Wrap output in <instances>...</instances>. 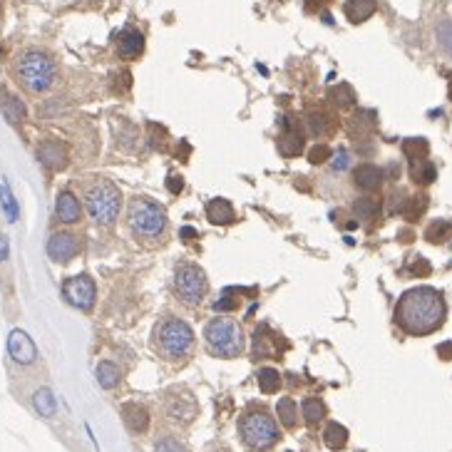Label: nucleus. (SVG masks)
Here are the masks:
<instances>
[{"mask_svg": "<svg viewBox=\"0 0 452 452\" xmlns=\"http://www.w3.org/2000/svg\"><path fill=\"white\" fill-rule=\"evenodd\" d=\"M301 415H304L306 425H318L326 418V403L321 398H306L301 403Z\"/></svg>", "mask_w": 452, "mask_h": 452, "instance_id": "cd10ccee", "label": "nucleus"}, {"mask_svg": "<svg viewBox=\"0 0 452 452\" xmlns=\"http://www.w3.org/2000/svg\"><path fill=\"white\" fill-rule=\"evenodd\" d=\"M155 452H189V450L181 445L177 438H169V435H164V438H159L155 442Z\"/></svg>", "mask_w": 452, "mask_h": 452, "instance_id": "58836bf2", "label": "nucleus"}, {"mask_svg": "<svg viewBox=\"0 0 452 452\" xmlns=\"http://www.w3.org/2000/svg\"><path fill=\"white\" fill-rule=\"evenodd\" d=\"M0 112L5 115L8 122H13V124H20L27 115L25 104L20 102L15 95H8V92L5 95H0Z\"/></svg>", "mask_w": 452, "mask_h": 452, "instance_id": "b1692460", "label": "nucleus"}, {"mask_svg": "<svg viewBox=\"0 0 452 452\" xmlns=\"http://www.w3.org/2000/svg\"><path fill=\"white\" fill-rule=\"evenodd\" d=\"M286 348H289V343L278 336L276 330L269 328V326H258L253 330V341H251L253 358H281V353Z\"/></svg>", "mask_w": 452, "mask_h": 452, "instance_id": "9b49d317", "label": "nucleus"}, {"mask_svg": "<svg viewBox=\"0 0 452 452\" xmlns=\"http://www.w3.org/2000/svg\"><path fill=\"white\" fill-rule=\"evenodd\" d=\"M425 207H427V196L425 194H418V196H413V199L405 201L403 216H405L407 221H418L420 216H422V212H425Z\"/></svg>", "mask_w": 452, "mask_h": 452, "instance_id": "e433bc0d", "label": "nucleus"}, {"mask_svg": "<svg viewBox=\"0 0 452 452\" xmlns=\"http://www.w3.org/2000/svg\"><path fill=\"white\" fill-rule=\"evenodd\" d=\"M276 413H278V420H281V425L284 427H296L298 422V413H296V403L291 400V398H281L276 405Z\"/></svg>", "mask_w": 452, "mask_h": 452, "instance_id": "72a5a7b5", "label": "nucleus"}, {"mask_svg": "<svg viewBox=\"0 0 452 452\" xmlns=\"http://www.w3.org/2000/svg\"><path fill=\"white\" fill-rule=\"evenodd\" d=\"M403 152L407 155V159H425L427 152H430V144H427V139H422V137H407L405 142H403Z\"/></svg>", "mask_w": 452, "mask_h": 452, "instance_id": "473e14b6", "label": "nucleus"}, {"mask_svg": "<svg viewBox=\"0 0 452 452\" xmlns=\"http://www.w3.org/2000/svg\"><path fill=\"white\" fill-rule=\"evenodd\" d=\"M445 296L433 286H415L405 291L395 306V323L410 336H430L445 323Z\"/></svg>", "mask_w": 452, "mask_h": 452, "instance_id": "f257e3e1", "label": "nucleus"}, {"mask_svg": "<svg viewBox=\"0 0 452 452\" xmlns=\"http://www.w3.org/2000/svg\"><path fill=\"white\" fill-rule=\"evenodd\" d=\"M80 239L75 236V234L70 231H55L47 239V256L55 261V264H67V261H72V258L80 253Z\"/></svg>", "mask_w": 452, "mask_h": 452, "instance_id": "f8f14e48", "label": "nucleus"}, {"mask_svg": "<svg viewBox=\"0 0 452 452\" xmlns=\"http://www.w3.org/2000/svg\"><path fill=\"white\" fill-rule=\"evenodd\" d=\"M97 383H100L104 390H112V387L120 385V383H122V370H120V365L112 361L100 363V365H97Z\"/></svg>", "mask_w": 452, "mask_h": 452, "instance_id": "393cba45", "label": "nucleus"}, {"mask_svg": "<svg viewBox=\"0 0 452 452\" xmlns=\"http://www.w3.org/2000/svg\"><path fill=\"white\" fill-rule=\"evenodd\" d=\"M63 298L70 306H75L78 310H92L95 308V301H97L95 281H92L87 273L70 276L63 284Z\"/></svg>", "mask_w": 452, "mask_h": 452, "instance_id": "1a4fd4ad", "label": "nucleus"}, {"mask_svg": "<svg viewBox=\"0 0 452 452\" xmlns=\"http://www.w3.org/2000/svg\"><path fill=\"white\" fill-rule=\"evenodd\" d=\"M82 216V204L70 189H63L58 194V204H55V219L60 224H78Z\"/></svg>", "mask_w": 452, "mask_h": 452, "instance_id": "2eb2a0df", "label": "nucleus"}, {"mask_svg": "<svg viewBox=\"0 0 452 452\" xmlns=\"http://www.w3.org/2000/svg\"><path fill=\"white\" fill-rule=\"evenodd\" d=\"M304 147V135H298L293 129H286V135H281V139H278V152L284 157H301Z\"/></svg>", "mask_w": 452, "mask_h": 452, "instance_id": "a878e982", "label": "nucleus"}, {"mask_svg": "<svg viewBox=\"0 0 452 452\" xmlns=\"http://www.w3.org/2000/svg\"><path fill=\"white\" fill-rule=\"evenodd\" d=\"M328 157H330V147H326V144H313V147L308 149L310 164H326Z\"/></svg>", "mask_w": 452, "mask_h": 452, "instance_id": "ea45409f", "label": "nucleus"}, {"mask_svg": "<svg viewBox=\"0 0 452 452\" xmlns=\"http://www.w3.org/2000/svg\"><path fill=\"white\" fill-rule=\"evenodd\" d=\"M8 353H10V358H13L15 363H20V365H30V363H35V358H38V350H35L32 338L20 328L10 330V336H8Z\"/></svg>", "mask_w": 452, "mask_h": 452, "instance_id": "ddd939ff", "label": "nucleus"}, {"mask_svg": "<svg viewBox=\"0 0 452 452\" xmlns=\"http://www.w3.org/2000/svg\"><path fill=\"white\" fill-rule=\"evenodd\" d=\"M209 278L199 264L181 261L172 276V293L181 306H199L207 298Z\"/></svg>", "mask_w": 452, "mask_h": 452, "instance_id": "6e6552de", "label": "nucleus"}, {"mask_svg": "<svg viewBox=\"0 0 452 452\" xmlns=\"http://www.w3.org/2000/svg\"><path fill=\"white\" fill-rule=\"evenodd\" d=\"M375 10H378V0H346V5H343V13L353 25H361L368 18H373Z\"/></svg>", "mask_w": 452, "mask_h": 452, "instance_id": "aec40b11", "label": "nucleus"}, {"mask_svg": "<svg viewBox=\"0 0 452 452\" xmlns=\"http://www.w3.org/2000/svg\"><path fill=\"white\" fill-rule=\"evenodd\" d=\"M214 308L216 310H234V308H239V301H236L234 296H224L214 304Z\"/></svg>", "mask_w": 452, "mask_h": 452, "instance_id": "79ce46f5", "label": "nucleus"}, {"mask_svg": "<svg viewBox=\"0 0 452 452\" xmlns=\"http://www.w3.org/2000/svg\"><path fill=\"white\" fill-rule=\"evenodd\" d=\"M438 355L442 361H452V341H445L438 346Z\"/></svg>", "mask_w": 452, "mask_h": 452, "instance_id": "c03bdc74", "label": "nucleus"}, {"mask_svg": "<svg viewBox=\"0 0 452 452\" xmlns=\"http://www.w3.org/2000/svg\"><path fill=\"white\" fill-rule=\"evenodd\" d=\"M204 346L214 358L231 361L244 353V328L239 321L216 316L204 326Z\"/></svg>", "mask_w": 452, "mask_h": 452, "instance_id": "39448f33", "label": "nucleus"}, {"mask_svg": "<svg viewBox=\"0 0 452 452\" xmlns=\"http://www.w3.org/2000/svg\"><path fill=\"white\" fill-rule=\"evenodd\" d=\"M343 169H348V152L338 149L336 159H333V172H343Z\"/></svg>", "mask_w": 452, "mask_h": 452, "instance_id": "37998d69", "label": "nucleus"}, {"mask_svg": "<svg viewBox=\"0 0 452 452\" xmlns=\"http://www.w3.org/2000/svg\"><path fill=\"white\" fill-rule=\"evenodd\" d=\"M326 3H330V0H306V8H308L310 13H313V10L323 8V5H326Z\"/></svg>", "mask_w": 452, "mask_h": 452, "instance_id": "de8ad7c7", "label": "nucleus"}, {"mask_svg": "<svg viewBox=\"0 0 452 452\" xmlns=\"http://www.w3.org/2000/svg\"><path fill=\"white\" fill-rule=\"evenodd\" d=\"M15 78H18L20 87L32 95H43L55 84L58 78V65L52 60V55L43 50H25L15 63Z\"/></svg>", "mask_w": 452, "mask_h": 452, "instance_id": "20e7f679", "label": "nucleus"}, {"mask_svg": "<svg viewBox=\"0 0 452 452\" xmlns=\"http://www.w3.org/2000/svg\"><path fill=\"white\" fill-rule=\"evenodd\" d=\"M353 181L355 187L363 189V192H375L383 184V169L375 167V164H361V167H355Z\"/></svg>", "mask_w": 452, "mask_h": 452, "instance_id": "6ab92c4d", "label": "nucleus"}, {"mask_svg": "<svg viewBox=\"0 0 452 452\" xmlns=\"http://www.w3.org/2000/svg\"><path fill=\"white\" fill-rule=\"evenodd\" d=\"M450 100H452V87H450Z\"/></svg>", "mask_w": 452, "mask_h": 452, "instance_id": "09e8293b", "label": "nucleus"}, {"mask_svg": "<svg viewBox=\"0 0 452 452\" xmlns=\"http://www.w3.org/2000/svg\"><path fill=\"white\" fill-rule=\"evenodd\" d=\"M328 100L336 104V107H341V110H348V107H353L355 104V92L350 84L343 82V84H336V87H330Z\"/></svg>", "mask_w": 452, "mask_h": 452, "instance_id": "c756f323", "label": "nucleus"}, {"mask_svg": "<svg viewBox=\"0 0 452 452\" xmlns=\"http://www.w3.org/2000/svg\"><path fill=\"white\" fill-rule=\"evenodd\" d=\"M435 35H438L440 47H442V50H445L447 55L452 58V20H442V23H438Z\"/></svg>", "mask_w": 452, "mask_h": 452, "instance_id": "4c0bfd02", "label": "nucleus"}, {"mask_svg": "<svg viewBox=\"0 0 452 452\" xmlns=\"http://www.w3.org/2000/svg\"><path fill=\"white\" fill-rule=\"evenodd\" d=\"M204 214H207V221L214 226H229L236 221V212H234L231 201L221 199V196H216V199H212L207 204V209H204Z\"/></svg>", "mask_w": 452, "mask_h": 452, "instance_id": "f3484780", "label": "nucleus"}, {"mask_svg": "<svg viewBox=\"0 0 452 452\" xmlns=\"http://www.w3.org/2000/svg\"><path fill=\"white\" fill-rule=\"evenodd\" d=\"M0 204H3V212H5L8 221H18V201H15L13 192L8 187V181L0 184Z\"/></svg>", "mask_w": 452, "mask_h": 452, "instance_id": "c9c22d12", "label": "nucleus"}, {"mask_svg": "<svg viewBox=\"0 0 452 452\" xmlns=\"http://www.w3.org/2000/svg\"><path fill=\"white\" fill-rule=\"evenodd\" d=\"M161 407H164V413L169 415L172 420L177 422H192L199 413V407H196V400H194V395L184 387H172L164 393L161 398Z\"/></svg>", "mask_w": 452, "mask_h": 452, "instance_id": "9d476101", "label": "nucleus"}, {"mask_svg": "<svg viewBox=\"0 0 452 452\" xmlns=\"http://www.w3.org/2000/svg\"><path fill=\"white\" fill-rule=\"evenodd\" d=\"M84 207L100 226H112L122 212V194L112 181L100 179L84 189Z\"/></svg>", "mask_w": 452, "mask_h": 452, "instance_id": "0eeeda50", "label": "nucleus"}, {"mask_svg": "<svg viewBox=\"0 0 452 452\" xmlns=\"http://www.w3.org/2000/svg\"><path fill=\"white\" fill-rule=\"evenodd\" d=\"M144 52V35L137 27H124L117 35V55L122 60H137Z\"/></svg>", "mask_w": 452, "mask_h": 452, "instance_id": "4468645a", "label": "nucleus"}, {"mask_svg": "<svg viewBox=\"0 0 452 452\" xmlns=\"http://www.w3.org/2000/svg\"><path fill=\"white\" fill-rule=\"evenodd\" d=\"M256 378H258V387H261L266 395H273V393H278V390H281V375H278V370L261 368Z\"/></svg>", "mask_w": 452, "mask_h": 452, "instance_id": "2f4dec72", "label": "nucleus"}, {"mask_svg": "<svg viewBox=\"0 0 452 452\" xmlns=\"http://www.w3.org/2000/svg\"><path fill=\"white\" fill-rule=\"evenodd\" d=\"M323 442H326L330 450H343V447L348 445V430H346L341 422H326Z\"/></svg>", "mask_w": 452, "mask_h": 452, "instance_id": "bb28decb", "label": "nucleus"}, {"mask_svg": "<svg viewBox=\"0 0 452 452\" xmlns=\"http://www.w3.org/2000/svg\"><path fill=\"white\" fill-rule=\"evenodd\" d=\"M410 179L418 184V187H427L438 179V169H435L433 161L427 159H413L410 161Z\"/></svg>", "mask_w": 452, "mask_h": 452, "instance_id": "4be33fe9", "label": "nucleus"}, {"mask_svg": "<svg viewBox=\"0 0 452 452\" xmlns=\"http://www.w3.org/2000/svg\"><path fill=\"white\" fill-rule=\"evenodd\" d=\"M122 420L132 433L142 435L149 427V410L139 403H127V405H122Z\"/></svg>", "mask_w": 452, "mask_h": 452, "instance_id": "a211bd4d", "label": "nucleus"}, {"mask_svg": "<svg viewBox=\"0 0 452 452\" xmlns=\"http://www.w3.org/2000/svg\"><path fill=\"white\" fill-rule=\"evenodd\" d=\"M430 271H433V269H430V264H427L425 258H415L413 269H410V273H413V276H427Z\"/></svg>", "mask_w": 452, "mask_h": 452, "instance_id": "a19ab883", "label": "nucleus"}, {"mask_svg": "<svg viewBox=\"0 0 452 452\" xmlns=\"http://www.w3.org/2000/svg\"><path fill=\"white\" fill-rule=\"evenodd\" d=\"M306 132L310 137H328L333 135V120L326 112H308L306 115Z\"/></svg>", "mask_w": 452, "mask_h": 452, "instance_id": "5701e85b", "label": "nucleus"}, {"mask_svg": "<svg viewBox=\"0 0 452 452\" xmlns=\"http://www.w3.org/2000/svg\"><path fill=\"white\" fill-rule=\"evenodd\" d=\"M127 226L129 234L135 236L137 244L142 246H159L164 244L169 234L167 212L157 199L149 196H135L127 207Z\"/></svg>", "mask_w": 452, "mask_h": 452, "instance_id": "f03ea898", "label": "nucleus"}, {"mask_svg": "<svg viewBox=\"0 0 452 452\" xmlns=\"http://www.w3.org/2000/svg\"><path fill=\"white\" fill-rule=\"evenodd\" d=\"M167 187L172 189L174 194H179L181 187H184V181H181V177H169V179H167Z\"/></svg>", "mask_w": 452, "mask_h": 452, "instance_id": "49530a36", "label": "nucleus"}, {"mask_svg": "<svg viewBox=\"0 0 452 452\" xmlns=\"http://www.w3.org/2000/svg\"><path fill=\"white\" fill-rule=\"evenodd\" d=\"M450 234H452V224H450V221L435 219L433 224L425 229V239L433 241V244H442V241H445Z\"/></svg>", "mask_w": 452, "mask_h": 452, "instance_id": "f704fd0d", "label": "nucleus"}, {"mask_svg": "<svg viewBox=\"0 0 452 452\" xmlns=\"http://www.w3.org/2000/svg\"><path fill=\"white\" fill-rule=\"evenodd\" d=\"M8 253H10V244H8V236L5 234H0V264L8 258Z\"/></svg>", "mask_w": 452, "mask_h": 452, "instance_id": "a18cd8bd", "label": "nucleus"}, {"mask_svg": "<svg viewBox=\"0 0 452 452\" xmlns=\"http://www.w3.org/2000/svg\"><path fill=\"white\" fill-rule=\"evenodd\" d=\"M378 201L375 199H370V196H361V199H355L353 201V216L358 221H373L375 216H378Z\"/></svg>", "mask_w": 452, "mask_h": 452, "instance_id": "7c9ffc66", "label": "nucleus"}, {"mask_svg": "<svg viewBox=\"0 0 452 452\" xmlns=\"http://www.w3.org/2000/svg\"><path fill=\"white\" fill-rule=\"evenodd\" d=\"M375 129V112L370 110H358L348 122V135L353 139H361V137H368Z\"/></svg>", "mask_w": 452, "mask_h": 452, "instance_id": "412c9836", "label": "nucleus"}, {"mask_svg": "<svg viewBox=\"0 0 452 452\" xmlns=\"http://www.w3.org/2000/svg\"><path fill=\"white\" fill-rule=\"evenodd\" d=\"M155 348L157 353L169 363H181L192 358L194 353V330L187 321H181L177 316H164L159 318V323L155 326Z\"/></svg>", "mask_w": 452, "mask_h": 452, "instance_id": "7ed1b4c3", "label": "nucleus"}, {"mask_svg": "<svg viewBox=\"0 0 452 452\" xmlns=\"http://www.w3.org/2000/svg\"><path fill=\"white\" fill-rule=\"evenodd\" d=\"M38 159H40V164L47 169H65L70 155H67V147H65L63 142L47 139V142H43L38 147Z\"/></svg>", "mask_w": 452, "mask_h": 452, "instance_id": "dca6fc26", "label": "nucleus"}, {"mask_svg": "<svg viewBox=\"0 0 452 452\" xmlns=\"http://www.w3.org/2000/svg\"><path fill=\"white\" fill-rule=\"evenodd\" d=\"M239 435H241V442L251 452L271 450L278 442V438H281L276 420H273L271 413L264 410V407H249V410L241 415Z\"/></svg>", "mask_w": 452, "mask_h": 452, "instance_id": "423d86ee", "label": "nucleus"}, {"mask_svg": "<svg viewBox=\"0 0 452 452\" xmlns=\"http://www.w3.org/2000/svg\"><path fill=\"white\" fill-rule=\"evenodd\" d=\"M32 405H35V410H38L43 418H52L55 410H58V405H55V395L50 393V387H40L38 393L32 395Z\"/></svg>", "mask_w": 452, "mask_h": 452, "instance_id": "c85d7f7f", "label": "nucleus"}]
</instances>
